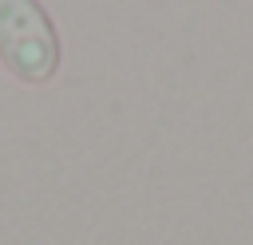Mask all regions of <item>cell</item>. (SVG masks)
Wrapping results in <instances>:
<instances>
[{
	"instance_id": "obj_1",
	"label": "cell",
	"mask_w": 253,
	"mask_h": 245,
	"mask_svg": "<svg viewBox=\"0 0 253 245\" xmlns=\"http://www.w3.org/2000/svg\"><path fill=\"white\" fill-rule=\"evenodd\" d=\"M0 59L28 83H43L55 75L59 36L40 0H0Z\"/></svg>"
}]
</instances>
